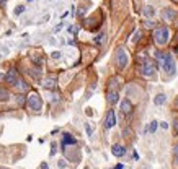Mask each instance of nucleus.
Returning <instances> with one entry per match:
<instances>
[{
    "label": "nucleus",
    "instance_id": "obj_7",
    "mask_svg": "<svg viewBox=\"0 0 178 169\" xmlns=\"http://www.w3.org/2000/svg\"><path fill=\"white\" fill-rule=\"evenodd\" d=\"M114 125H116V114L113 109H110L105 117V129H113Z\"/></svg>",
    "mask_w": 178,
    "mask_h": 169
},
{
    "label": "nucleus",
    "instance_id": "obj_34",
    "mask_svg": "<svg viewBox=\"0 0 178 169\" xmlns=\"http://www.w3.org/2000/svg\"><path fill=\"white\" fill-rule=\"evenodd\" d=\"M0 80H5V73H0Z\"/></svg>",
    "mask_w": 178,
    "mask_h": 169
},
{
    "label": "nucleus",
    "instance_id": "obj_21",
    "mask_svg": "<svg viewBox=\"0 0 178 169\" xmlns=\"http://www.w3.org/2000/svg\"><path fill=\"white\" fill-rule=\"evenodd\" d=\"M85 130H87V135H88V137H92L93 135V129H92V125L90 124H85Z\"/></svg>",
    "mask_w": 178,
    "mask_h": 169
},
{
    "label": "nucleus",
    "instance_id": "obj_35",
    "mask_svg": "<svg viewBox=\"0 0 178 169\" xmlns=\"http://www.w3.org/2000/svg\"><path fill=\"white\" fill-rule=\"evenodd\" d=\"M175 50H177V52H178V47H175Z\"/></svg>",
    "mask_w": 178,
    "mask_h": 169
},
{
    "label": "nucleus",
    "instance_id": "obj_13",
    "mask_svg": "<svg viewBox=\"0 0 178 169\" xmlns=\"http://www.w3.org/2000/svg\"><path fill=\"white\" fill-rule=\"evenodd\" d=\"M43 86H44L46 90H56L57 88V80L56 78H46L44 83H43Z\"/></svg>",
    "mask_w": 178,
    "mask_h": 169
},
{
    "label": "nucleus",
    "instance_id": "obj_22",
    "mask_svg": "<svg viewBox=\"0 0 178 169\" xmlns=\"http://www.w3.org/2000/svg\"><path fill=\"white\" fill-rule=\"evenodd\" d=\"M23 11H25V5H18L15 8V15H21Z\"/></svg>",
    "mask_w": 178,
    "mask_h": 169
},
{
    "label": "nucleus",
    "instance_id": "obj_23",
    "mask_svg": "<svg viewBox=\"0 0 178 169\" xmlns=\"http://www.w3.org/2000/svg\"><path fill=\"white\" fill-rule=\"evenodd\" d=\"M67 166V163H66V159H59L57 161V168H61V169H64Z\"/></svg>",
    "mask_w": 178,
    "mask_h": 169
},
{
    "label": "nucleus",
    "instance_id": "obj_1",
    "mask_svg": "<svg viewBox=\"0 0 178 169\" xmlns=\"http://www.w3.org/2000/svg\"><path fill=\"white\" fill-rule=\"evenodd\" d=\"M155 55H157L158 60L162 62L163 72H167L170 76L175 75V72H177V65H175V59L172 57V54H168V52H157Z\"/></svg>",
    "mask_w": 178,
    "mask_h": 169
},
{
    "label": "nucleus",
    "instance_id": "obj_28",
    "mask_svg": "<svg viewBox=\"0 0 178 169\" xmlns=\"http://www.w3.org/2000/svg\"><path fill=\"white\" fill-rule=\"evenodd\" d=\"M51 148H52V150H51V156H54V154H56V151H57V150H56V148H57V145H56V143H52Z\"/></svg>",
    "mask_w": 178,
    "mask_h": 169
},
{
    "label": "nucleus",
    "instance_id": "obj_10",
    "mask_svg": "<svg viewBox=\"0 0 178 169\" xmlns=\"http://www.w3.org/2000/svg\"><path fill=\"white\" fill-rule=\"evenodd\" d=\"M67 145H77V140L72 137L70 133H64L62 135V142H61V146H62V151L66 150Z\"/></svg>",
    "mask_w": 178,
    "mask_h": 169
},
{
    "label": "nucleus",
    "instance_id": "obj_25",
    "mask_svg": "<svg viewBox=\"0 0 178 169\" xmlns=\"http://www.w3.org/2000/svg\"><path fill=\"white\" fill-rule=\"evenodd\" d=\"M77 30H79L77 26H69V28H67V31H69L70 34H77Z\"/></svg>",
    "mask_w": 178,
    "mask_h": 169
},
{
    "label": "nucleus",
    "instance_id": "obj_31",
    "mask_svg": "<svg viewBox=\"0 0 178 169\" xmlns=\"http://www.w3.org/2000/svg\"><path fill=\"white\" fill-rule=\"evenodd\" d=\"M113 169H124V164H123V163H119V164H116V166H114Z\"/></svg>",
    "mask_w": 178,
    "mask_h": 169
},
{
    "label": "nucleus",
    "instance_id": "obj_18",
    "mask_svg": "<svg viewBox=\"0 0 178 169\" xmlns=\"http://www.w3.org/2000/svg\"><path fill=\"white\" fill-rule=\"evenodd\" d=\"M144 15H146V16H150V18H152V16L155 15L154 7H150V5H146V7H144Z\"/></svg>",
    "mask_w": 178,
    "mask_h": 169
},
{
    "label": "nucleus",
    "instance_id": "obj_36",
    "mask_svg": "<svg viewBox=\"0 0 178 169\" xmlns=\"http://www.w3.org/2000/svg\"><path fill=\"white\" fill-rule=\"evenodd\" d=\"M28 2H33V0H28Z\"/></svg>",
    "mask_w": 178,
    "mask_h": 169
},
{
    "label": "nucleus",
    "instance_id": "obj_2",
    "mask_svg": "<svg viewBox=\"0 0 178 169\" xmlns=\"http://www.w3.org/2000/svg\"><path fill=\"white\" fill-rule=\"evenodd\" d=\"M26 106L33 112H41V109H43V99H41V96L38 93H35V91H31L30 95L26 96Z\"/></svg>",
    "mask_w": 178,
    "mask_h": 169
},
{
    "label": "nucleus",
    "instance_id": "obj_11",
    "mask_svg": "<svg viewBox=\"0 0 178 169\" xmlns=\"http://www.w3.org/2000/svg\"><path fill=\"white\" fill-rule=\"evenodd\" d=\"M111 153L116 156V158H123L124 154H126V148L123 146V145H119V143H114L111 146Z\"/></svg>",
    "mask_w": 178,
    "mask_h": 169
},
{
    "label": "nucleus",
    "instance_id": "obj_20",
    "mask_svg": "<svg viewBox=\"0 0 178 169\" xmlns=\"http://www.w3.org/2000/svg\"><path fill=\"white\" fill-rule=\"evenodd\" d=\"M173 156H175V168L178 166V145L173 148Z\"/></svg>",
    "mask_w": 178,
    "mask_h": 169
},
{
    "label": "nucleus",
    "instance_id": "obj_14",
    "mask_svg": "<svg viewBox=\"0 0 178 169\" xmlns=\"http://www.w3.org/2000/svg\"><path fill=\"white\" fill-rule=\"evenodd\" d=\"M15 88L20 91V93H25V91L30 90V86L26 84V81H25V80H21V78H18V81H16V84H15Z\"/></svg>",
    "mask_w": 178,
    "mask_h": 169
},
{
    "label": "nucleus",
    "instance_id": "obj_27",
    "mask_svg": "<svg viewBox=\"0 0 178 169\" xmlns=\"http://www.w3.org/2000/svg\"><path fill=\"white\" fill-rule=\"evenodd\" d=\"M103 36H105V34H103V33H100V34H98V36H97V38H95V42H97V44H100V42H102V39H103Z\"/></svg>",
    "mask_w": 178,
    "mask_h": 169
},
{
    "label": "nucleus",
    "instance_id": "obj_24",
    "mask_svg": "<svg viewBox=\"0 0 178 169\" xmlns=\"http://www.w3.org/2000/svg\"><path fill=\"white\" fill-rule=\"evenodd\" d=\"M173 133L178 135V119L173 120Z\"/></svg>",
    "mask_w": 178,
    "mask_h": 169
},
{
    "label": "nucleus",
    "instance_id": "obj_33",
    "mask_svg": "<svg viewBox=\"0 0 178 169\" xmlns=\"http://www.w3.org/2000/svg\"><path fill=\"white\" fill-rule=\"evenodd\" d=\"M41 169H49V166H47V163H41Z\"/></svg>",
    "mask_w": 178,
    "mask_h": 169
},
{
    "label": "nucleus",
    "instance_id": "obj_30",
    "mask_svg": "<svg viewBox=\"0 0 178 169\" xmlns=\"http://www.w3.org/2000/svg\"><path fill=\"white\" fill-rule=\"evenodd\" d=\"M158 125H160V127H162L163 130H167V129H168V124H167V122H160Z\"/></svg>",
    "mask_w": 178,
    "mask_h": 169
},
{
    "label": "nucleus",
    "instance_id": "obj_26",
    "mask_svg": "<svg viewBox=\"0 0 178 169\" xmlns=\"http://www.w3.org/2000/svg\"><path fill=\"white\" fill-rule=\"evenodd\" d=\"M51 57H52V59H61V57H62V54L56 50V52H52V54H51Z\"/></svg>",
    "mask_w": 178,
    "mask_h": 169
},
{
    "label": "nucleus",
    "instance_id": "obj_5",
    "mask_svg": "<svg viewBox=\"0 0 178 169\" xmlns=\"http://www.w3.org/2000/svg\"><path fill=\"white\" fill-rule=\"evenodd\" d=\"M129 62V57H127V52L123 47H118L116 49V64L119 68H124Z\"/></svg>",
    "mask_w": 178,
    "mask_h": 169
},
{
    "label": "nucleus",
    "instance_id": "obj_38",
    "mask_svg": "<svg viewBox=\"0 0 178 169\" xmlns=\"http://www.w3.org/2000/svg\"><path fill=\"white\" fill-rule=\"evenodd\" d=\"M146 169H147V168H146Z\"/></svg>",
    "mask_w": 178,
    "mask_h": 169
},
{
    "label": "nucleus",
    "instance_id": "obj_19",
    "mask_svg": "<svg viewBox=\"0 0 178 169\" xmlns=\"http://www.w3.org/2000/svg\"><path fill=\"white\" fill-rule=\"evenodd\" d=\"M16 104H18V106H25L26 104V98L23 95H18V96H16Z\"/></svg>",
    "mask_w": 178,
    "mask_h": 169
},
{
    "label": "nucleus",
    "instance_id": "obj_15",
    "mask_svg": "<svg viewBox=\"0 0 178 169\" xmlns=\"http://www.w3.org/2000/svg\"><path fill=\"white\" fill-rule=\"evenodd\" d=\"M165 101H167V96L163 95V93H158V95L154 98V104H155V106H162Z\"/></svg>",
    "mask_w": 178,
    "mask_h": 169
},
{
    "label": "nucleus",
    "instance_id": "obj_16",
    "mask_svg": "<svg viewBox=\"0 0 178 169\" xmlns=\"http://www.w3.org/2000/svg\"><path fill=\"white\" fill-rule=\"evenodd\" d=\"M158 127V122L157 120H150L147 125V129H146V132H150V133H155V130H157Z\"/></svg>",
    "mask_w": 178,
    "mask_h": 169
},
{
    "label": "nucleus",
    "instance_id": "obj_3",
    "mask_svg": "<svg viewBox=\"0 0 178 169\" xmlns=\"http://www.w3.org/2000/svg\"><path fill=\"white\" fill-rule=\"evenodd\" d=\"M168 38H170V30L167 26H158L154 30V39L157 41V44L163 46L168 42Z\"/></svg>",
    "mask_w": 178,
    "mask_h": 169
},
{
    "label": "nucleus",
    "instance_id": "obj_17",
    "mask_svg": "<svg viewBox=\"0 0 178 169\" xmlns=\"http://www.w3.org/2000/svg\"><path fill=\"white\" fill-rule=\"evenodd\" d=\"M8 99H10V93H8V90L0 86V101H8Z\"/></svg>",
    "mask_w": 178,
    "mask_h": 169
},
{
    "label": "nucleus",
    "instance_id": "obj_32",
    "mask_svg": "<svg viewBox=\"0 0 178 169\" xmlns=\"http://www.w3.org/2000/svg\"><path fill=\"white\" fill-rule=\"evenodd\" d=\"M61 28H62V23H61V25H57L56 28H54V33H59V31H61Z\"/></svg>",
    "mask_w": 178,
    "mask_h": 169
},
{
    "label": "nucleus",
    "instance_id": "obj_6",
    "mask_svg": "<svg viewBox=\"0 0 178 169\" xmlns=\"http://www.w3.org/2000/svg\"><path fill=\"white\" fill-rule=\"evenodd\" d=\"M18 78H20V76H18V72H16V68H10V70L5 73V83L12 84V86H15V84H16Z\"/></svg>",
    "mask_w": 178,
    "mask_h": 169
},
{
    "label": "nucleus",
    "instance_id": "obj_9",
    "mask_svg": "<svg viewBox=\"0 0 178 169\" xmlns=\"http://www.w3.org/2000/svg\"><path fill=\"white\" fill-rule=\"evenodd\" d=\"M106 101L110 103V104H118L119 103V91L118 90H108L106 93Z\"/></svg>",
    "mask_w": 178,
    "mask_h": 169
},
{
    "label": "nucleus",
    "instance_id": "obj_8",
    "mask_svg": "<svg viewBox=\"0 0 178 169\" xmlns=\"http://www.w3.org/2000/svg\"><path fill=\"white\" fill-rule=\"evenodd\" d=\"M119 107H121V112L124 115H129L132 112V111H134V106H132V103L129 99H127V98H124V99L121 101V104H119Z\"/></svg>",
    "mask_w": 178,
    "mask_h": 169
},
{
    "label": "nucleus",
    "instance_id": "obj_37",
    "mask_svg": "<svg viewBox=\"0 0 178 169\" xmlns=\"http://www.w3.org/2000/svg\"><path fill=\"white\" fill-rule=\"evenodd\" d=\"M0 169H3V168H0Z\"/></svg>",
    "mask_w": 178,
    "mask_h": 169
},
{
    "label": "nucleus",
    "instance_id": "obj_29",
    "mask_svg": "<svg viewBox=\"0 0 178 169\" xmlns=\"http://www.w3.org/2000/svg\"><path fill=\"white\" fill-rule=\"evenodd\" d=\"M139 39H141V33H139V31H137V33L134 34V38H132V41L136 42V41H139Z\"/></svg>",
    "mask_w": 178,
    "mask_h": 169
},
{
    "label": "nucleus",
    "instance_id": "obj_12",
    "mask_svg": "<svg viewBox=\"0 0 178 169\" xmlns=\"http://www.w3.org/2000/svg\"><path fill=\"white\" fill-rule=\"evenodd\" d=\"M162 18L167 21H173L177 18V11L173 10V8H163L162 10Z\"/></svg>",
    "mask_w": 178,
    "mask_h": 169
},
{
    "label": "nucleus",
    "instance_id": "obj_4",
    "mask_svg": "<svg viewBox=\"0 0 178 169\" xmlns=\"http://www.w3.org/2000/svg\"><path fill=\"white\" fill-rule=\"evenodd\" d=\"M155 72H157L155 62H154V60H144L142 65H141V73H142L144 76L154 78V76H155Z\"/></svg>",
    "mask_w": 178,
    "mask_h": 169
}]
</instances>
